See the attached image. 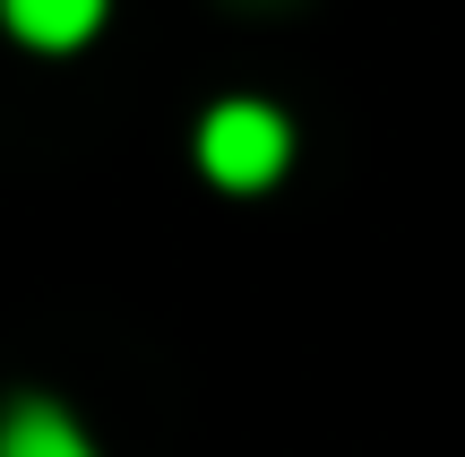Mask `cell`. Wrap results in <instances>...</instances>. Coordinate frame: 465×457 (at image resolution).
<instances>
[{"mask_svg": "<svg viewBox=\"0 0 465 457\" xmlns=\"http://www.w3.org/2000/svg\"><path fill=\"white\" fill-rule=\"evenodd\" d=\"M284 155H293V130H284V113H267V104H216V113L199 121V164L216 173L224 190H267L284 173Z\"/></svg>", "mask_w": 465, "mask_h": 457, "instance_id": "6da1fadb", "label": "cell"}, {"mask_svg": "<svg viewBox=\"0 0 465 457\" xmlns=\"http://www.w3.org/2000/svg\"><path fill=\"white\" fill-rule=\"evenodd\" d=\"M9 9V26L26 35V44H44V52H69V44H86V35L104 26V0H0Z\"/></svg>", "mask_w": 465, "mask_h": 457, "instance_id": "7a4b0ae2", "label": "cell"}, {"mask_svg": "<svg viewBox=\"0 0 465 457\" xmlns=\"http://www.w3.org/2000/svg\"><path fill=\"white\" fill-rule=\"evenodd\" d=\"M0 457H95V449H86V432L69 423L61 406H9V423H0Z\"/></svg>", "mask_w": 465, "mask_h": 457, "instance_id": "3957f363", "label": "cell"}]
</instances>
